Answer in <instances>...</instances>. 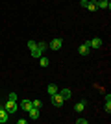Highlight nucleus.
Returning <instances> with one entry per match:
<instances>
[{
	"mask_svg": "<svg viewBox=\"0 0 111 124\" xmlns=\"http://www.w3.org/2000/svg\"><path fill=\"white\" fill-rule=\"evenodd\" d=\"M61 46H63V39H61V37H56V39H52V41L48 43V48H52V50H56V52Z\"/></svg>",
	"mask_w": 111,
	"mask_h": 124,
	"instance_id": "7ed1b4c3",
	"label": "nucleus"
},
{
	"mask_svg": "<svg viewBox=\"0 0 111 124\" xmlns=\"http://www.w3.org/2000/svg\"><path fill=\"white\" fill-rule=\"evenodd\" d=\"M17 124H26V119H17Z\"/></svg>",
	"mask_w": 111,
	"mask_h": 124,
	"instance_id": "412c9836",
	"label": "nucleus"
},
{
	"mask_svg": "<svg viewBox=\"0 0 111 124\" xmlns=\"http://www.w3.org/2000/svg\"><path fill=\"white\" fill-rule=\"evenodd\" d=\"M58 93L63 96V100H69L70 96H72V91H70V89H61V91H58Z\"/></svg>",
	"mask_w": 111,
	"mask_h": 124,
	"instance_id": "ddd939ff",
	"label": "nucleus"
},
{
	"mask_svg": "<svg viewBox=\"0 0 111 124\" xmlns=\"http://www.w3.org/2000/svg\"><path fill=\"white\" fill-rule=\"evenodd\" d=\"M26 45H28V48H30V52H32L33 57H41V56H43V52L37 48V43H35V41H28Z\"/></svg>",
	"mask_w": 111,
	"mask_h": 124,
	"instance_id": "f03ea898",
	"label": "nucleus"
},
{
	"mask_svg": "<svg viewBox=\"0 0 111 124\" xmlns=\"http://www.w3.org/2000/svg\"><path fill=\"white\" fill-rule=\"evenodd\" d=\"M37 48H39L41 52H44V50L48 48V43H46V41H41V43H37Z\"/></svg>",
	"mask_w": 111,
	"mask_h": 124,
	"instance_id": "dca6fc26",
	"label": "nucleus"
},
{
	"mask_svg": "<svg viewBox=\"0 0 111 124\" xmlns=\"http://www.w3.org/2000/svg\"><path fill=\"white\" fill-rule=\"evenodd\" d=\"M85 100H81V102H78V104H74V111H76V113H81V111H83L85 109Z\"/></svg>",
	"mask_w": 111,
	"mask_h": 124,
	"instance_id": "f8f14e48",
	"label": "nucleus"
},
{
	"mask_svg": "<svg viewBox=\"0 0 111 124\" xmlns=\"http://www.w3.org/2000/svg\"><path fill=\"white\" fill-rule=\"evenodd\" d=\"M50 98H52V104L54 106H56V108H61V106H63V96H61V94L59 93H56V94H52V96H50Z\"/></svg>",
	"mask_w": 111,
	"mask_h": 124,
	"instance_id": "423d86ee",
	"label": "nucleus"
},
{
	"mask_svg": "<svg viewBox=\"0 0 111 124\" xmlns=\"http://www.w3.org/2000/svg\"><path fill=\"white\" fill-rule=\"evenodd\" d=\"M17 108H19V106H17L15 100H7V102H6V111H7L9 115L17 113Z\"/></svg>",
	"mask_w": 111,
	"mask_h": 124,
	"instance_id": "39448f33",
	"label": "nucleus"
},
{
	"mask_svg": "<svg viewBox=\"0 0 111 124\" xmlns=\"http://www.w3.org/2000/svg\"><path fill=\"white\" fill-rule=\"evenodd\" d=\"M28 115H30V119L37 120V119H39V115H41V111H39L37 108H32V109H28Z\"/></svg>",
	"mask_w": 111,
	"mask_h": 124,
	"instance_id": "1a4fd4ad",
	"label": "nucleus"
},
{
	"mask_svg": "<svg viewBox=\"0 0 111 124\" xmlns=\"http://www.w3.org/2000/svg\"><path fill=\"white\" fill-rule=\"evenodd\" d=\"M104 109L107 111V115L111 113V94H109V93L106 94V104H104Z\"/></svg>",
	"mask_w": 111,
	"mask_h": 124,
	"instance_id": "4468645a",
	"label": "nucleus"
},
{
	"mask_svg": "<svg viewBox=\"0 0 111 124\" xmlns=\"http://www.w3.org/2000/svg\"><path fill=\"white\" fill-rule=\"evenodd\" d=\"M76 122H78V124H87L89 119H83V117H81V119H76Z\"/></svg>",
	"mask_w": 111,
	"mask_h": 124,
	"instance_id": "aec40b11",
	"label": "nucleus"
},
{
	"mask_svg": "<svg viewBox=\"0 0 111 124\" xmlns=\"http://www.w3.org/2000/svg\"><path fill=\"white\" fill-rule=\"evenodd\" d=\"M83 45H85V46H89L91 50H96V48L102 46V39H100V37H93V39H89V41H85Z\"/></svg>",
	"mask_w": 111,
	"mask_h": 124,
	"instance_id": "f257e3e1",
	"label": "nucleus"
},
{
	"mask_svg": "<svg viewBox=\"0 0 111 124\" xmlns=\"http://www.w3.org/2000/svg\"><path fill=\"white\" fill-rule=\"evenodd\" d=\"M80 6L85 8V9H89V11H96L98 9V8H96V2H89V0H80Z\"/></svg>",
	"mask_w": 111,
	"mask_h": 124,
	"instance_id": "20e7f679",
	"label": "nucleus"
},
{
	"mask_svg": "<svg viewBox=\"0 0 111 124\" xmlns=\"http://www.w3.org/2000/svg\"><path fill=\"white\" fill-rule=\"evenodd\" d=\"M7 100H15L17 102V93H9L7 94Z\"/></svg>",
	"mask_w": 111,
	"mask_h": 124,
	"instance_id": "6ab92c4d",
	"label": "nucleus"
},
{
	"mask_svg": "<svg viewBox=\"0 0 111 124\" xmlns=\"http://www.w3.org/2000/svg\"><path fill=\"white\" fill-rule=\"evenodd\" d=\"M39 63H41V67H43V69H46V67H48V57L41 56V57H39Z\"/></svg>",
	"mask_w": 111,
	"mask_h": 124,
	"instance_id": "f3484780",
	"label": "nucleus"
},
{
	"mask_svg": "<svg viewBox=\"0 0 111 124\" xmlns=\"http://www.w3.org/2000/svg\"><path fill=\"white\" fill-rule=\"evenodd\" d=\"M96 8H98V9H107L109 11L111 9V2L109 0H96Z\"/></svg>",
	"mask_w": 111,
	"mask_h": 124,
	"instance_id": "0eeeda50",
	"label": "nucleus"
},
{
	"mask_svg": "<svg viewBox=\"0 0 111 124\" xmlns=\"http://www.w3.org/2000/svg\"><path fill=\"white\" fill-rule=\"evenodd\" d=\"M7 120H9V113L4 108H0V124H6Z\"/></svg>",
	"mask_w": 111,
	"mask_h": 124,
	"instance_id": "6e6552de",
	"label": "nucleus"
},
{
	"mask_svg": "<svg viewBox=\"0 0 111 124\" xmlns=\"http://www.w3.org/2000/svg\"><path fill=\"white\" fill-rule=\"evenodd\" d=\"M32 106H33V108H37V109H41L43 108V102H41V100H33Z\"/></svg>",
	"mask_w": 111,
	"mask_h": 124,
	"instance_id": "a211bd4d",
	"label": "nucleus"
},
{
	"mask_svg": "<svg viewBox=\"0 0 111 124\" xmlns=\"http://www.w3.org/2000/svg\"><path fill=\"white\" fill-rule=\"evenodd\" d=\"M78 54H80V56H83V57H87V56L91 54V48L85 46V45H81V46L78 48Z\"/></svg>",
	"mask_w": 111,
	"mask_h": 124,
	"instance_id": "9d476101",
	"label": "nucleus"
},
{
	"mask_svg": "<svg viewBox=\"0 0 111 124\" xmlns=\"http://www.w3.org/2000/svg\"><path fill=\"white\" fill-rule=\"evenodd\" d=\"M46 91H48V94L52 96V94H56V93H58V91H59V87H58V85H56V83H48Z\"/></svg>",
	"mask_w": 111,
	"mask_h": 124,
	"instance_id": "9b49d317",
	"label": "nucleus"
},
{
	"mask_svg": "<svg viewBox=\"0 0 111 124\" xmlns=\"http://www.w3.org/2000/svg\"><path fill=\"white\" fill-rule=\"evenodd\" d=\"M21 108L24 109V111L32 109V108H33V106H32V100H22V102H21Z\"/></svg>",
	"mask_w": 111,
	"mask_h": 124,
	"instance_id": "2eb2a0df",
	"label": "nucleus"
}]
</instances>
